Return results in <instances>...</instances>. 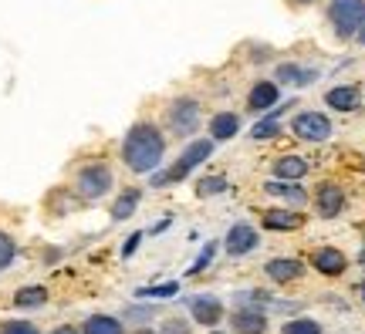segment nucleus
Masks as SVG:
<instances>
[{
	"label": "nucleus",
	"mask_w": 365,
	"mask_h": 334,
	"mask_svg": "<svg viewBox=\"0 0 365 334\" xmlns=\"http://www.w3.org/2000/svg\"><path fill=\"white\" fill-rule=\"evenodd\" d=\"M166 159V135L159 132V125L153 122H135L125 139H122V162L125 169L139 172V176H149L156 172Z\"/></svg>",
	"instance_id": "f257e3e1"
},
{
	"label": "nucleus",
	"mask_w": 365,
	"mask_h": 334,
	"mask_svg": "<svg viewBox=\"0 0 365 334\" xmlns=\"http://www.w3.org/2000/svg\"><path fill=\"white\" fill-rule=\"evenodd\" d=\"M328 24L339 41H352L365 24V0H328Z\"/></svg>",
	"instance_id": "f03ea898"
},
{
	"label": "nucleus",
	"mask_w": 365,
	"mask_h": 334,
	"mask_svg": "<svg viewBox=\"0 0 365 334\" xmlns=\"http://www.w3.org/2000/svg\"><path fill=\"white\" fill-rule=\"evenodd\" d=\"M112 186H115V176H112V169L105 166V162H88V166H81L75 172V193L81 199H105V196L112 193Z\"/></svg>",
	"instance_id": "7ed1b4c3"
},
{
	"label": "nucleus",
	"mask_w": 365,
	"mask_h": 334,
	"mask_svg": "<svg viewBox=\"0 0 365 334\" xmlns=\"http://www.w3.org/2000/svg\"><path fill=\"white\" fill-rule=\"evenodd\" d=\"M200 122H203V108L196 98H176L166 105V129L176 139H193L200 132Z\"/></svg>",
	"instance_id": "20e7f679"
},
{
	"label": "nucleus",
	"mask_w": 365,
	"mask_h": 334,
	"mask_svg": "<svg viewBox=\"0 0 365 334\" xmlns=\"http://www.w3.org/2000/svg\"><path fill=\"white\" fill-rule=\"evenodd\" d=\"M210 155H213V139H193L186 149H182V155H180V162L170 169V172H159V176H153V186H170V182H176V179H186L190 172H193L200 162H207Z\"/></svg>",
	"instance_id": "39448f33"
},
{
	"label": "nucleus",
	"mask_w": 365,
	"mask_h": 334,
	"mask_svg": "<svg viewBox=\"0 0 365 334\" xmlns=\"http://www.w3.org/2000/svg\"><path fill=\"white\" fill-rule=\"evenodd\" d=\"M291 132L304 142H328L335 129H331V118L322 112H298L291 118Z\"/></svg>",
	"instance_id": "423d86ee"
},
{
	"label": "nucleus",
	"mask_w": 365,
	"mask_h": 334,
	"mask_svg": "<svg viewBox=\"0 0 365 334\" xmlns=\"http://www.w3.org/2000/svg\"><path fill=\"white\" fill-rule=\"evenodd\" d=\"M257 244H261V236H257V230L250 223H234L227 230V236H223V246H227L230 257H247L250 250H257Z\"/></svg>",
	"instance_id": "0eeeda50"
},
{
	"label": "nucleus",
	"mask_w": 365,
	"mask_h": 334,
	"mask_svg": "<svg viewBox=\"0 0 365 334\" xmlns=\"http://www.w3.org/2000/svg\"><path fill=\"white\" fill-rule=\"evenodd\" d=\"M230 328H234V334H267V328H271V321H267V314H264L261 308H237L234 314H230Z\"/></svg>",
	"instance_id": "6e6552de"
},
{
	"label": "nucleus",
	"mask_w": 365,
	"mask_h": 334,
	"mask_svg": "<svg viewBox=\"0 0 365 334\" xmlns=\"http://www.w3.org/2000/svg\"><path fill=\"white\" fill-rule=\"evenodd\" d=\"M190 318L203 328H213V324L223 321V301L213 294H200L190 301Z\"/></svg>",
	"instance_id": "1a4fd4ad"
},
{
	"label": "nucleus",
	"mask_w": 365,
	"mask_h": 334,
	"mask_svg": "<svg viewBox=\"0 0 365 334\" xmlns=\"http://www.w3.org/2000/svg\"><path fill=\"white\" fill-rule=\"evenodd\" d=\"M314 206H318V213L325 219L341 216V209H345V189H341L339 182H322L318 193H314Z\"/></svg>",
	"instance_id": "9d476101"
},
{
	"label": "nucleus",
	"mask_w": 365,
	"mask_h": 334,
	"mask_svg": "<svg viewBox=\"0 0 365 334\" xmlns=\"http://www.w3.org/2000/svg\"><path fill=\"white\" fill-rule=\"evenodd\" d=\"M312 267L318 273H325V277H341L349 270V257L341 250H335V246H318L312 254Z\"/></svg>",
	"instance_id": "9b49d317"
},
{
	"label": "nucleus",
	"mask_w": 365,
	"mask_h": 334,
	"mask_svg": "<svg viewBox=\"0 0 365 334\" xmlns=\"http://www.w3.org/2000/svg\"><path fill=\"white\" fill-rule=\"evenodd\" d=\"M264 273H267L274 283H294L301 273H304V263L294 257H274V260H267Z\"/></svg>",
	"instance_id": "f8f14e48"
},
{
	"label": "nucleus",
	"mask_w": 365,
	"mask_h": 334,
	"mask_svg": "<svg viewBox=\"0 0 365 334\" xmlns=\"http://www.w3.org/2000/svg\"><path fill=\"white\" fill-rule=\"evenodd\" d=\"M264 193L284 199V203H291L294 209H301V206L308 203V193H304L301 186H294L291 179H267V182H264Z\"/></svg>",
	"instance_id": "ddd939ff"
},
{
	"label": "nucleus",
	"mask_w": 365,
	"mask_h": 334,
	"mask_svg": "<svg viewBox=\"0 0 365 334\" xmlns=\"http://www.w3.org/2000/svg\"><path fill=\"white\" fill-rule=\"evenodd\" d=\"M325 105H331L335 112H355L362 105V91L355 85H339V88H331L325 95Z\"/></svg>",
	"instance_id": "4468645a"
},
{
	"label": "nucleus",
	"mask_w": 365,
	"mask_h": 334,
	"mask_svg": "<svg viewBox=\"0 0 365 334\" xmlns=\"http://www.w3.org/2000/svg\"><path fill=\"white\" fill-rule=\"evenodd\" d=\"M277 105V85L274 81H257L247 95V108L250 112H271Z\"/></svg>",
	"instance_id": "2eb2a0df"
},
{
	"label": "nucleus",
	"mask_w": 365,
	"mask_h": 334,
	"mask_svg": "<svg viewBox=\"0 0 365 334\" xmlns=\"http://www.w3.org/2000/svg\"><path fill=\"white\" fill-rule=\"evenodd\" d=\"M240 132V115L237 112H217L210 118V139L213 142H223V139H234Z\"/></svg>",
	"instance_id": "dca6fc26"
},
{
	"label": "nucleus",
	"mask_w": 365,
	"mask_h": 334,
	"mask_svg": "<svg viewBox=\"0 0 365 334\" xmlns=\"http://www.w3.org/2000/svg\"><path fill=\"white\" fill-rule=\"evenodd\" d=\"M301 176H308V162H304L301 155H277V159H274V179L298 182Z\"/></svg>",
	"instance_id": "f3484780"
},
{
	"label": "nucleus",
	"mask_w": 365,
	"mask_h": 334,
	"mask_svg": "<svg viewBox=\"0 0 365 334\" xmlns=\"http://www.w3.org/2000/svg\"><path fill=\"white\" fill-rule=\"evenodd\" d=\"M277 81H284V85H294V88H304V85H312L318 81V68H301V65H281L274 71Z\"/></svg>",
	"instance_id": "a211bd4d"
},
{
	"label": "nucleus",
	"mask_w": 365,
	"mask_h": 334,
	"mask_svg": "<svg viewBox=\"0 0 365 334\" xmlns=\"http://www.w3.org/2000/svg\"><path fill=\"white\" fill-rule=\"evenodd\" d=\"M81 334H125V328H122V321L112 318V314H91V318H85V324H81Z\"/></svg>",
	"instance_id": "6ab92c4d"
},
{
	"label": "nucleus",
	"mask_w": 365,
	"mask_h": 334,
	"mask_svg": "<svg viewBox=\"0 0 365 334\" xmlns=\"http://www.w3.org/2000/svg\"><path fill=\"white\" fill-rule=\"evenodd\" d=\"M264 226H267V230H298L301 213H291V209H267V213H264Z\"/></svg>",
	"instance_id": "aec40b11"
},
{
	"label": "nucleus",
	"mask_w": 365,
	"mask_h": 334,
	"mask_svg": "<svg viewBox=\"0 0 365 334\" xmlns=\"http://www.w3.org/2000/svg\"><path fill=\"white\" fill-rule=\"evenodd\" d=\"M14 304H17V308H44V304H48V291H44L41 283L21 287V291L14 294Z\"/></svg>",
	"instance_id": "412c9836"
},
{
	"label": "nucleus",
	"mask_w": 365,
	"mask_h": 334,
	"mask_svg": "<svg viewBox=\"0 0 365 334\" xmlns=\"http://www.w3.org/2000/svg\"><path fill=\"white\" fill-rule=\"evenodd\" d=\"M139 199H143V193H139V189H125V193H122V196L115 199V203H112V219H115V223L129 219L132 213H135Z\"/></svg>",
	"instance_id": "4be33fe9"
},
{
	"label": "nucleus",
	"mask_w": 365,
	"mask_h": 334,
	"mask_svg": "<svg viewBox=\"0 0 365 334\" xmlns=\"http://www.w3.org/2000/svg\"><path fill=\"white\" fill-rule=\"evenodd\" d=\"M281 334H325V331H322V324L314 318H294V321H284Z\"/></svg>",
	"instance_id": "5701e85b"
},
{
	"label": "nucleus",
	"mask_w": 365,
	"mask_h": 334,
	"mask_svg": "<svg viewBox=\"0 0 365 334\" xmlns=\"http://www.w3.org/2000/svg\"><path fill=\"white\" fill-rule=\"evenodd\" d=\"M135 294L145 297V301H166V297L180 294V283H163V287H139Z\"/></svg>",
	"instance_id": "b1692460"
},
{
	"label": "nucleus",
	"mask_w": 365,
	"mask_h": 334,
	"mask_svg": "<svg viewBox=\"0 0 365 334\" xmlns=\"http://www.w3.org/2000/svg\"><path fill=\"white\" fill-rule=\"evenodd\" d=\"M277 132H281V122H277V112H274V115L261 118V122L254 125V132H250V135H254V139H274Z\"/></svg>",
	"instance_id": "393cba45"
},
{
	"label": "nucleus",
	"mask_w": 365,
	"mask_h": 334,
	"mask_svg": "<svg viewBox=\"0 0 365 334\" xmlns=\"http://www.w3.org/2000/svg\"><path fill=\"white\" fill-rule=\"evenodd\" d=\"M14 257H17V244H14L11 236H7V233L0 230V270H4V267H11Z\"/></svg>",
	"instance_id": "a878e982"
},
{
	"label": "nucleus",
	"mask_w": 365,
	"mask_h": 334,
	"mask_svg": "<svg viewBox=\"0 0 365 334\" xmlns=\"http://www.w3.org/2000/svg\"><path fill=\"white\" fill-rule=\"evenodd\" d=\"M0 334H41V328L34 321H4Z\"/></svg>",
	"instance_id": "bb28decb"
},
{
	"label": "nucleus",
	"mask_w": 365,
	"mask_h": 334,
	"mask_svg": "<svg viewBox=\"0 0 365 334\" xmlns=\"http://www.w3.org/2000/svg\"><path fill=\"white\" fill-rule=\"evenodd\" d=\"M227 189V179L223 176H210V179H200V186H196V193L200 196H217Z\"/></svg>",
	"instance_id": "cd10ccee"
},
{
	"label": "nucleus",
	"mask_w": 365,
	"mask_h": 334,
	"mask_svg": "<svg viewBox=\"0 0 365 334\" xmlns=\"http://www.w3.org/2000/svg\"><path fill=\"white\" fill-rule=\"evenodd\" d=\"M153 318H156V308H129L125 310V321L145 324V321H153Z\"/></svg>",
	"instance_id": "c85d7f7f"
},
{
	"label": "nucleus",
	"mask_w": 365,
	"mask_h": 334,
	"mask_svg": "<svg viewBox=\"0 0 365 334\" xmlns=\"http://www.w3.org/2000/svg\"><path fill=\"white\" fill-rule=\"evenodd\" d=\"M159 334H190V321H180V318H173V321H163Z\"/></svg>",
	"instance_id": "c756f323"
},
{
	"label": "nucleus",
	"mask_w": 365,
	"mask_h": 334,
	"mask_svg": "<svg viewBox=\"0 0 365 334\" xmlns=\"http://www.w3.org/2000/svg\"><path fill=\"white\" fill-rule=\"evenodd\" d=\"M213 250H217V246L207 244V250L200 254V260H196V267H190V273H200V270H207V267H210V260H213Z\"/></svg>",
	"instance_id": "7c9ffc66"
},
{
	"label": "nucleus",
	"mask_w": 365,
	"mask_h": 334,
	"mask_svg": "<svg viewBox=\"0 0 365 334\" xmlns=\"http://www.w3.org/2000/svg\"><path fill=\"white\" fill-rule=\"evenodd\" d=\"M139 240H143V233H132L129 244L122 246V257H132V254H135V246H139Z\"/></svg>",
	"instance_id": "2f4dec72"
},
{
	"label": "nucleus",
	"mask_w": 365,
	"mask_h": 334,
	"mask_svg": "<svg viewBox=\"0 0 365 334\" xmlns=\"http://www.w3.org/2000/svg\"><path fill=\"white\" fill-rule=\"evenodd\" d=\"M51 334H81L78 328H71V324H61V328H54Z\"/></svg>",
	"instance_id": "473e14b6"
},
{
	"label": "nucleus",
	"mask_w": 365,
	"mask_h": 334,
	"mask_svg": "<svg viewBox=\"0 0 365 334\" xmlns=\"http://www.w3.org/2000/svg\"><path fill=\"white\" fill-rule=\"evenodd\" d=\"M291 7H312V4H318V0H287Z\"/></svg>",
	"instance_id": "72a5a7b5"
},
{
	"label": "nucleus",
	"mask_w": 365,
	"mask_h": 334,
	"mask_svg": "<svg viewBox=\"0 0 365 334\" xmlns=\"http://www.w3.org/2000/svg\"><path fill=\"white\" fill-rule=\"evenodd\" d=\"M132 334H156L153 328H139V331H132Z\"/></svg>",
	"instance_id": "f704fd0d"
},
{
	"label": "nucleus",
	"mask_w": 365,
	"mask_h": 334,
	"mask_svg": "<svg viewBox=\"0 0 365 334\" xmlns=\"http://www.w3.org/2000/svg\"><path fill=\"white\" fill-rule=\"evenodd\" d=\"M355 38H359V41H365V24H362V31H359V34H355Z\"/></svg>",
	"instance_id": "c9c22d12"
},
{
	"label": "nucleus",
	"mask_w": 365,
	"mask_h": 334,
	"mask_svg": "<svg viewBox=\"0 0 365 334\" xmlns=\"http://www.w3.org/2000/svg\"><path fill=\"white\" fill-rule=\"evenodd\" d=\"M362 301H365V283H362Z\"/></svg>",
	"instance_id": "e433bc0d"
},
{
	"label": "nucleus",
	"mask_w": 365,
	"mask_h": 334,
	"mask_svg": "<svg viewBox=\"0 0 365 334\" xmlns=\"http://www.w3.org/2000/svg\"><path fill=\"white\" fill-rule=\"evenodd\" d=\"M362 263H365V250H362Z\"/></svg>",
	"instance_id": "4c0bfd02"
},
{
	"label": "nucleus",
	"mask_w": 365,
	"mask_h": 334,
	"mask_svg": "<svg viewBox=\"0 0 365 334\" xmlns=\"http://www.w3.org/2000/svg\"><path fill=\"white\" fill-rule=\"evenodd\" d=\"M213 334H223V331H213Z\"/></svg>",
	"instance_id": "58836bf2"
}]
</instances>
